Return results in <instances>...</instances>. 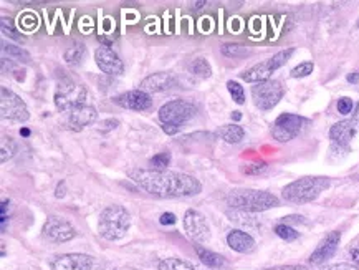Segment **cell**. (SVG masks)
Wrapping results in <instances>:
<instances>
[{
    "instance_id": "obj_1",
    "label": "cell",
    "mask_w": 359,
    "mask_h": 270,
    "mask_svg": "<svg viewBox=\"0 0 359 270\" xmlns=\"http://www.w3.org/2000/svg\"><path fill=\"white\" fill-rule=\"evenodd\" d=\"M128 177L147 194L161 199L191 198L199 194L202 184L194 176L176 171H158V169H130Z\"/></svg>"
},
{
    "instance_id": "obj_2",
    "label": "cell",
    "mask_w": 359,
    "mask_h": 270,
    "mask_svg": "<svg viewBox=\"0 0 359 270\" xmlns=\"http://www.w3.org/2000/svg\"><path fill=\"white\" fill-rule=\"evenodd\" d=\"M331 186L330 177L325 176H303L283 187L282 198L287 203L306 204L315 201L321 192Z\"/></svg>"
},
{
    "instance_id": "obj_3",
    "label": "cell",
    "mask_w": 359,
    "mask_h": 270,
    "mask_svg": "<svg viewBox=\"0 0 359 270\" xmlns=\"http://www.w3.org/2000/svg\"><path fill=\"white\" fill-rule=\"evenodd\" d=\"M227 204L243 212H262V210L278 208L280 199L269 191L236 189L227 196Z\"/></svg>"
},
{
    "instance_id": "obj_4",
    "label": "cell",
    "mask_w": 359,
    "mask_h": 270,
    "mask_svg": "<svg viewBox=\"0 0 359 270\" xmlns=\"http://www.w3.org/2000/svg\"><path fill=\"white\" fill-rule=\"evenodd\" d=\"M131 227V216L123 205H108L101 212L98 221L100 236L107 241H119L128 234Z\"/></svg>"
},
{
    "instance_id": "obj_5",
    "label": "cell",
    "mask_w": 359,
    "mask_h": 270,
    "mask_svg": "<svg viewBox=\"0 0 359 270\" xmlns=\"http://www.w3.org/2000/svg\"><path fill=\"white\" fill-rule=\"evenodd\" d=\"M197 114V107L186 100H171L159 109V120L163 121V130L168 135H176Z\"/></svg>"
},
{
    "instance_id": "obj_6",
    "label": "cell",
    "mask_w": 359,
    "mask_h": 270,
    "mask_svg": "<svg viewBox=\"0 0 359 270\" xmlns=\"http://www.w3.org/2000/svg\"><path fill=\"white\" fill-rule=\"evenodd\" d=\"M86 98H88V91L80 83L70 76H63L57 83V90H55V107L58 112L70 113L73 108L86 104Z\"/></svg>"
},
{
    "instance_id": "obj_7",
    "label": "cell",
    "mask_w": 359,
    "mask_h": 270,
    "mask_svg": "<svg viewBox=\"0 0 359 270\" xmlns=\"http://www.w3.org/2000/svg\"><path fill=\"white\" fill-rule=\"evenodd\" d=\"M293 52H294L293 48L282 50V52L273 55V57L269 58L266 62L257 63V65H253L252 68H248V70L242 73L241 75L242 80L248 81V83H262V81L270 80L271 73H273L275 70H278L280 67H283L285 63L290 60V57H292Z\"/></svg>"
},
{
    "instance_id": "obj_8",
    "label": "cell",
    "mask_w": 359,
    "mask_h": 270,
    "mask_svg": "<svg viewBox=\"0 0 359 270\" xmlns=\"http://www.w3.org/2000/svg\"><path fill=\"white\" fill-rule=\"evenodd\" d=\"M306 118L300 116V114L293 113H283L275 120L273 126H271V136L273 140H277L278 143H288L297 138L298 135L303 131V128L308 125Z\"/></svg>"
},
{
    "instance_id": "obj_9",
    "label": "cell",
    "mask_w": 359,
    "mask_h": 270,
    "mask_svg": "<svg viewBox=\"0 0 359 270\" xmlns=\"http://www.w3.org/2000/svg\"><path fill=\"white\" fill-rule=\"evenodd\" d=\"M285 90L280 81L277 80H266L262 83H257L252 88V98L257 108L269 112V109L275 108L283 98Z\"/></svg>"
},
{
    "instance_id": "obj_10",
    "label": "cell",
    "mask_w": 359,
    "mask_h": 270,
    "mask_svg": "<svg viewBox=\"0 0 359 270\" xmlns=\"http://www.w3.org/2000/svg\"><path fill=\"white\" fill-rule=\"evenodd\" d=\"M0 109H2V118L8 121L24 123L30 118L27 103L7 86H2L0 90Z\"/></svg>"
},
{
    "instance_id": "obj_11",
    "label": "cell",
    "mask_w": 359,
    "mask_h": 270,
    "mask_svg": "<svg viewBox=\"0 0 359 270\" xmlns=\"http://www.w3.org/2000/svg\"><path fill=\"white\" fill-rule=\"evenodd\" d=\"M184 231L189 239L204 244L210 239V227L204 214L196 209H187L184 214Z\"/></svg>"
},
{
    "instance_id": "obj_12",
    "label": "cell",
    "mask_w": 359,
    "mask_h": 270,
    "mask_svg": "<svg viewBox=\"0 0 359 270\" xmlns=\"http://www.w3.org/2000/svg\"><path fill=\"white\" fill-rule=\"evenodd\" d=\"M41 234L48 242L53 244H62V242L72 241L76 236V229L72 226L67 219L58 216H50L47 222L43 224Z\"/></svg>"
},
{
    "instance_id": "obj_13",
    "label": "cell",
    "mask_w": 359,
    "mask_h": 270,
    "mask_svg": "<svg viewBox=\"0 0 359 270\" xmlns=\"http://www.w3.org/2000/svg\"><path fill=\"white\" fill-rule=\"evenodd\" d=\"M95 60L100 70L109 76H121L124 73L123 62L119 60L118 53L113 48H109L108 45H101V47L96 48Z\"/></svg>"
},
{
    "instance_id": "obj_14",
    "label": "cell",
    "mask_w": 359,
    "mask_h": 270,
    "mask_svg": "<svg viewBox=\"0 0 359 270\" xmlns=\"http://www.w3.org/2000/svg\"><path fill=\"white\" fill-rule=\"evenodd\" d=\"M50 267L52 270H91L93 257L86 254H63L55 257Z\"/></svg>"
},
{
    "instance_id": "obj_15",
    "label": "cell",
    "mask_w": 359,
    "mask_h": 270,
    "mask_svg": "<svg viewBox=\"0 0 359 270\" xmlns=\"http://www.w3.org/2000/svg\"><path fill=\"white\" fill-rule=\"evenodd\" d=\"M114 103H118L119 107L126 109H135V112H146V109L151 108L153 104V100H151L149 93L140 90H131L126 91V93L119 95L114 98Z\"/></svg>"
},
{
    "instance_id": "obj_16",
    "label": "cell",
    "mask_w": 359,
    "mask_h": 270,
    "mask_svg": "<svg viewBox=\"0 0 359 270\" xmlns=\"http://www.w3.org/2000/svg\"><path fill=\"white\" fill-rule=\"evenodd\" d=\"M339 241H341V232H338V231L330 232V234L320 242V245L316 247L315 252L310 255V259H308L310 260V264L321 265V264H325L328 259L333 257L336 249H338V245H339Z\"/></svg>"
},
{
    "instance_id": "obj_17",
    "label": "cell",
    "mask_w": 359,
    "mask_h": 270,
    "mask_svg": "<svg viewBox=\"0 0 359 270\" xmlns=\"http://www.w3.org/2000/svg\"><path fill=\"white\" fill-rule=\"evenodd\" d=\"M359 121L358 120H343L339 123H334L330 130V140L333 141L339 148H348L354 135L358 133Z\"/></svg>"
},
{
    "instance_id": "obj_18",
    "label": "cell",
    "mask_w": 359,
    "mask_h": 270,
    "mask_svg": "<svg viewBox=\"0 0 359 270\" xmlns=\"http://www.w3.org/2000/svg\"><path fill=\"white\" fill-rule=\"evenodd\" d=\"M176 83L177 81L171 73L159 72L146 76V79L141 81V90L146 91V93H161V91H168L174 88Z\"/></svg>"
},
{
    "instance_id": "obj_19",
    "label": "cell",
    "mask_w": 359,
    "mask_h": 270,
    "mask_svg": "<svg viewBox=\"0 0 359 270\" xmlns=\"http://www.w3.org/2000/svg\"><path fill=\"white\" fill-rule=\"evenodd\" d=\"M96 109L90 104H81V107L73 108L70 113H68L67 125L73 131H81L83 128L91 125L96 120Z\"/></svg>"
},
{
    "instance_id": "obj_20",
    "label": "cell",
    "mask_w": 359,
    "mask_h": 270,
    "mask_svg": "<svg viewBox=\"0 0 359 270\" xmlns=\"http://www.w3.org/2000/svg\"><path fill=\"white\" fill-rule=\"evenodd\" d=\"M227 244L232 250L241 254H250L255 250V239L245 231H230L227 236Z\"/></svg>"
},
{
    "instance_id": "obj_21",
    "label": "cell",
    "mask_w": 359,
    "mask_h": 270,
    "mask_svg": "<svg viewBox=\"0 0 359 270\" xmlns=\"http://www.w3.org/2000/svg\"><path fill=\"white\" fill-rule=\"evenodd\" d=\"M196 252H197V257H199V260H201V264L205 265V267L220 269L225 265V259L222 257V255L215 254V252H212V250L205 249V247L196 245Z\"/></svg>"
},
{
    "instance_id": "obj_22",
    "label": "cell",
    "mask_w": 359,
    "mask_h": 270,
    "mask_svg": "<svg viewBox=\"0 0 359 270\" xmlns=\"http://www.w3.org/2000/svg\"><path fill=\"white\" fill-rule=\"evenodd\" d=\"M219 136L230 144H237L243 140L245 131H243V128L238 125H225L219 130Z\"/></svg>"
},
{
    "instance_id": "obj_23",
    "label": "cell",
    "mask_w": 359,
    "mask_h": 270,
    "mask_svg": "<svg viewBox=\"0 0 359 270\" xmlns=\"http://www.w3.org/2000/svg\"><path fill=\"white\" fill-rule=\"evenodd\" d=\"M189 73H192L194 76H199V79H209L212 75V68H210V63L205 60V58H196L189 63Z\"/></svg>"
},
{
    "instance_id": "obj_24",
    "label": "cell",
    "mask_w": 359,
    "mask_h": 270,
    "mask_svg": "<svg viewBox=\"0 0 359 270\" xmlns=\"http://www.w3.org/2000/svg\"><path fill=\"white\" fill-rule=\"evenodd\" d=\"M158 270H196V267L191 262H187V260L169 257L161 260L158 264Z\"/></svg>"
},
{
    "instance_id": "obj_25",
    "label": "cell",
    "mask_w": 359,
    "mask_h": 270,
    "mask_svg": "<svg viewBox=\"0 0 359 270\" xmlns=\"http://www.w3.org/2000/svg\"><path fill=\"white\" fill-rule=\"evenodd\" d=\"M2 50L8 55V57L13 58V60L20 62V63H30V60H32L30 53L27 52L25 48L17 47V45H12V43H6V42H4V43H2Z\"/></svg>"
},
{
    "instance_id": "obj_26",
    "label": "cell",
    "mask_w": 359,
    "mask_h": 270,
    "mask_svg": "<svg viewBox=\"0 0 359 270\" xmlns=\"http://www.w3.org/2000/svg\"><path fill=\"white\" fill-rule=\"evenodd\" d=\"M86 55V48L85 45L83 43H76L73 45V47H70L65 52V60L68 65H80L83 58H85Z\"/></svg>"
},
{
    "instance_id": "obj_27",
    "label": "cell",
    "mask_w": 359,
    "mask_h": 270,
    "mask_svg": "<svg viewBox=\"0 0 359 270\" xmlns=\"http://www.w3.org/2000/svg\"><path fill=\"white\" fill-rule=\"evenodd\" d=\"M0 153H2V163H7L8 159L15 156L17 144L11 136H2V141H0Z\"/></svg>"
},
{
    "instance_id": "obj_28",
    "label": "cell",
    "mask_w": 359,
    "mask_h": 270,
    "mask_svg": "<svg viewBox=\"0 0 359 270\" xmlns=\"http://www.w3.org/2000/svg\"><path fill=\"white\" fill-rule=\"evenodd\" d=\"M222 53L229 58H243L250 55V50L241 43H225L222 47Z\"/></svg>"
},
{
    "instance_id": "obj_29",
    "label": "cell",
    "mask_w": 359,
    "mask_h": 270,
    "mask_svg": "<svg viewBox=\"0 0 359 270\" xmlns=\"http://www.w3.org/2000/svg\"><path fill=\"white\" fill-rule=\"evenodd\" d=\"M275 234L282 237V239L287 242H293L300 237V232L294 231V229L292 226H288V224H278V226L275 227Z\"/></svg>"
},
{
    "instance_id": "obj_30",
    "label": "cell",
    "mask_w": 359,
    "mask_h": 270,
    "mask_svg": "<svg viewBox=\"0 0 359 270\" xmlns=\"http://www.w3.org/2000/svg\"><path fill=\"white\" fill-rule=\"evenodd\" d=\"M227 88L230 91V95H232L233 102L238 104L245 103V91H243V86L238 83V81H233V80L227 81Z\"/></svg>"
},
{
    "instance_id": "obj_31",
    "label": "cell",
    "mask_w": 359,
    "mask_h": 270,
    "mask_svg": "<svg viewBox=\"0 0 359 270\" xmlns=\"http://www.w3.org/2000/svg\"><path fill=\"white\" fill-rule=\"evenodd\" d=\"M2 34H4V36H8L11 40H15V42H20V43L25 42L24 36H22L15 29H13L11 22H8V18H6V17L2 18Z\"/></svg>"
},
{
    "instance_id": "obj_32",
    "label": "cell",
    "mask_w": 359,
    "mask_h": 270,
    "mask_svg": "<svg viewBox=\"0 0 359 270\" xmlns=\"http://www.w3.org/2000/svg\"><path fill=\"white\" fill-rule=\"evenodd\" d=\"M151 166L154 169H158V171H165L169 166V163H171V154L169 153H159L156 154V156L151 158Z\"/></svg>"
},
{
    "instance_id": "obj_33",
    "label": "cell",
    "mask_w": 359,
    "mask_h": 270,
    "mask_svg": "<svg viewBox=\"0 0 359 270\" xmlns=\"http://www.w3.org/2000/svg\"><path fill=\"white\" fill-rule=\"evenodd\" d=\"M313 68H315V65L311 62H303L293 68L292 76L293 79H303V76H308L310 73H313Z\"/></svg>"
},
{
    "instance_id": "obj_34",
    "label": "cell",
    "mask_w": 359,
    "mask_h": 270,
    "mask_svg": "<svg viewBox=\"0 0 359 270\" xmlns=\"http://www.w3.org/2000/svg\"><path fill=\"white\" fill-rule=\"evenodd\" d=\"M336 108H338V113L349 114L353 112L354 103H353L351 98H348V96H343V98L338 100V104H336Z\"/></svg>"
},
{
    "instance_id": "obj_35",
    "label": "cell",
    "mask_w": 359,
    "mask_h": 270,
    "mask_svg": "<svg viewBox=\"0 0 359 270\" xmlns=\"http://www.w3.org/2000/svg\"><path fill=\"white\" fill-rule=\"evenodd\" d=\"M321 270H359L358 265H351V264H331V265H325Z\"/></svg>"
},
{
    "instance_id": "obj_36",
    "label": "cell",
    "mask_w": 359,
    "mask_h": 270,
    "mask_svg": "<svg viewBox=\"0 0 359 270\" xmlns=\"http://www.w3.org/2000/svg\"><path fill=\"white\" fill-rule=\"evenodd\" d=\"M159 222L163 224V226H172V224H176V222H177V217L174 216L172 212H164L163 216H161Z\"/></svg>"
},
{
    "instance_id": "obj_37",
    "label": "cell",
    "mask_w": 359,
    "mask_h": 270,
    "mask_svg": "<svg viewBox=\"0 0 359 270\" xmlns=\"http://www.w3.org/2000/svg\"><path fill=\"white\" fill-rule=\"evenodd\" d=\"M265 270H311L306 265H278V267H271Z\"/></svg>"
},
{
    "instance_id": "obj_38",
    "label": "cell",
    "mask_w": 359,
    "mask_h": 270,
    "mask_svg": "<svg viewBox=\"0 0 359 270\" xmlns=\"http://www.w3.org/2000/svg\"><path fill=\"white\" fill-rule=\"evenodd\" d=\"M349 252H351L353 260H354V262H356V265L359 267V239L351 245V249H349Z\"/></svg>"
},
{
    "instance_id": "obj_39",
    "label": "cell",
    "mask_w": 359,
    "mask_h": 270,
    "mask_svg": "<svg viewBox=\"0 0 359 270\" xmlns=\"http://www.w3.org/2000/svg\"><path fill=\"white\" fill-rule=\"evenodd\" d=\"M65 194H67V184H65V181L58 182L57 189H55V196H57V198L60 199V198H65Z\"/></svg>"
},
{
    "instance_id": "obj_40",
    "label": "cell",
    "mask_w": 359,
    "mask_h": 270,
    "mask_svg": "<svg viewBox=\"0 0 359 270\" xmlns=\"http://www.w3.org/2000/svg\"><path fill=\"white\" fill-rule=\"evenodd\" d=\"M119 125V123L116 120H107V121H101L100 128L101 130H114Z\"/></svg>"
},
{
    "instance_id": "obj_41",
    "label": "cell",
    "mask_w": 359,
    "mask_h": 270,
    "mask_svg": "<svg viewBox=\"0 0 359 270\" xmlns=\"http://www.w3.org/2000/svg\"><path fill=\"white\" fill-rule=\"evenodd\" d=\"M349 83H359V72H353L348 75Z\"/></svg>"
},
{
    "instance_id": "obj_42",
    "label": "cell",
    "mask_w": 359,
    "mask_h": 270,
    "mask_svg": "<svg viewBox=\"0 0 359 270\" xmlns=\"http://www.w3.org/2000/svg\"><path fill=\"white\" fill-rule=\"evenodd\" d=\"M232 120L233 121H241L242 120V113L241 112H233L232 113Z\"/></svg>"
},
{
    "instance_id": "obj_43",
    "label": "cell",
    "mask_w": 359,
    "mask_h": 270,
    "mask_svg": "<svg viewBox=\"0 0 359 270\" xmlns=\"http://www.w3.org/2000/svg\"><path fill=\"white\" fill-rule=\"evenodd\" d=\"M192 8H196V11H199V8H202V6H205V2H196V4H192Z\"/></svg>"
},
{
    "instance_id": "obj_44",
    "label": "cell",
    "mask_w": 359,
    "mask_h": 270,
    "mask_svg": "<svg viewBox=\"0 0 359 270\" xmlns=\"http://www.w3.org/2000/svg\"><path fill=\"white\" fill-rule=\"evenodd\" d=\"M20 135H22V136H25V138H27V136H30V130H27V128H22V130H20Z\"/></svg>"
},
{
    "instance_id": "obj_45",
    "label": "cell",
    "mask_w": 359,
    "mask_h": 270,
    "mask_svg": "<svg viewBox=\"0 0 359 270\" xmlns=\"http://www.w3.org/2000/svg\"><path fill=\"white\" fill-rule=\"evenodd\" d=\"M194 267H196V270H205V269H202L201 265H194ZM207 270H210V269H207Z\"/></svg>"
},
{
    "instance_id": "obj_46",
    "label": "cell",
    "mask_w": 359,
    "mask_h": 270,
    "mask_svg": "<svg viewBox=\"0 0 359 270\" xmlns=\"http://www.w3.org/2000/svg\"><path fill=\"white\" fill-rule=\"evenodd\" d=\"M354 116H359V103H358V107H356V113H354Z\"/></svg>"
},
{
    "instance_id": "obj_47",
    "label": "cell",
    "mask_w": 359,
    "mask_h": 270,
    "mask_svg": "<svg viewBox=\"0 0 359 270\" xmlns=\"http://www.w3.org/2000/svg\"><path fill=\"white\" fill-rule=\"evenodd\" d=\"M358 29H359V20H358Z\"/></svg>"
}]
</instances>
